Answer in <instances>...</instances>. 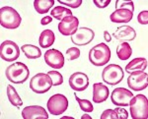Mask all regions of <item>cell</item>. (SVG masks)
I'll list each match as a JSON object with an SVG mask.
<instances>
[{
  "label": "cell",
  "instance_id": "6da1fadb",
  "mask_svg": "<svg viewBox=\"0 0 148 119\" xmlns=\"http://www.w3.org/2000/svg\"><path fill=\"white\" fill-rule=\"evenodd\" d=\"M5 75L7 79L13 84H23L28 80L30 71L26 64L15 62L6 68Z\"/></svg>",
  "mask_w": 148,
  "mask_h": 119
},
{
  "label": "cell",
  "instance_id": "7a4b0ae2",
  "mask_svg": "<svg viewBox=\"0 0 148 119\" xmlns=\"http://www.w3.org/2000/svg\"><path fill=\"white\" fill-rule=\"evenodd\" d=\"M111 50L104 42L92 47L89 51V60L95 66H104L110 61Z\"/></svg>",
  "mask_w": 148,
  "mask_h": 119
},
{
  "label": "cell",
  "instance_id": "3957f363",
  "mask_svg": "<svg viewBox=\"0 0 148 119\" xmlns=\"http://www.w3.org/2000/svg\"><path fill=\"white\" fill-rule=\"evenodd\" d=\"M20 15L14 8L4 6L0 9V24L3 28L9 30H15L21 25Z\"/></svg>",
  "mask_w": 148,
  "mask_h": 119
},
{
  "label": "cell",
  "instance_id": "277c9868",
  "mask_svg": "<svg viewBox=\"0 0 148 119\" xmlns=\"http://www.w3.org/2000/svg\"><path fill=\"white\" fill-rule=\"evenodd\" d=\"M128 105L130 106V115L133 119H147L148 101L144 95L133 97Z\"/></svg>",
  "mask_w": 148,
  "mask_h": 119
},
{
  "label": "cell",
  "instance_id": "5b68a950",
  "mask_svg": "<svg viewBox=\"0 0 148 119\" xmlns=\"http://www.w3.org/2000/svg\"><path fill=\"white\" fill-rule=\"evenodd\" d=\"M52 87V82L49 74L38 73L30 81V88L36 94H45Z\"/></svg>",
  "mask_w": 148,
  "mask_h": 119
},
{
  "label": "cell",
  "instance_id": "8992f818",
  "mask_svg": "<svg viewBox=\"0 0 148 119\" xmlns=\"http://www.w3.org/2000/svg\"><path fill=\"white\" fill-rule=\"evenodd\" d=\"M102 79L106 84L118 85L123 79V71L120 65L110 64L102 72Z\"/></svg>",
  "mask_w": 148,
  "mask_h": 119
},
{
  "label": "cell",
  "instance_id": "52a82bcc",
  "mask_svg": "<svg viewBox=\"0 0 148 119\" xmlns=\"http://www.w3.org/2000/svg\"><path fill=\"white\" fill-rule=\"evenodd\" d=\"M47 105L51 115H61L68 107V99L63 95L56 94L49 97Z\"/></svg>",
  "mask_w": 148,
  "mask_h": 119
},
{
  "label": "cell",
  "instance_id": "ba28073f",
  "mask_svg": "<svg viewBox=\"0 0 148 119\" xmlns=\"http://www.w3.org/2000/svg\"><path fill=\"white\" fill-rule=\"evenodd\" d=\"M147 78L148 75L144 71H134L128 76L127 85L132 91L140 92L147 88Z\"/></svg>",
  "mask_w": 148,
  "mask_h": 119
},
{
  "label": "cell",
  "instance_id": "9c48e42d",
  "mask_svg": "<svg viewBox=\"0 0 148 119\" xmlns=\"http://www.w3.org/2000/svg\"><path fill=\"white\" fill-rule=\"evenodd\" d=\"M0 56L7 62L17 60L20 56L19 46L14 41L5 40L0 44Z\"/></svg>",
  "mask_w": 148,
  "mask_h": 119
},
{
  "label": "cell",
  "instance_id": "30bf717a",
  "mask_svg": "<svg viewBox=\"0 0 148 119\" xmlns=\"http://www.w3.org/2000/svg\"><path fill=\"white\" fill-rule=\"evenodd\" d=\"M133 94L125 88H116L112 92V102L116 106H128Z\"/></svg>",
  "mask_w": 148,
  "mask_h": 119
},
{
  "label": "cell",
  "instance_id": "8fae6325",
  "mask_svg": "<svg viewBox=\"0 0 148 119\" xmlns=\"http://www.w3.org/2000/svg\"><path fill=\"white\" fill-rule=\"evenodd\" d=\"M95 37L94 31L89 28H80L71 35V41L76 46H86L90 44Z\"/></svg>",
  "mask_w": 148,
  "mask_h": 119
},
{
  "label": "cell",
  "instance_id": "7c38bea8",
  "mask_svg": "<svg viewBox=\"0 0 148 119\" xmlns=\"http://www.w3.org/2000/svg\"><path fill=\"white\" fill-rule=\"evenodd\" d=\"M69 86L75 92H83L89 86V79L86 74L82 72H75L69 78Z\"/></svg>",
  "mask_w": 148,
  "mask_h": 119
},
{
  "label": "cell",
  "instance_id": "4fadbf2b",
  "mask_svg": "<svg viewBox=\"0 0 148 119\" xmlns=\"http://www.w3.org/2000/svg\"><path fill=\"white\" fill-rule=\"evenodd\" d=\"M79 21L74 16H68L58 24V31L63 35H72L78 30Z\"/></svg>",
  "mask_w": 148,
  "mask_h": 119
},
{
  "label": "cell",
  "instance_id": "5bb4252c",
  "mask_svg": "<svg viewBox=\"0 0 148 119\" xmlns=\"http://www.w3.org/2000/svg\"><path fill=\"white\" fill-rule=\"evenodd\" d=\"M45 61L49 66L54 69H60L64 66V56L59 50L49 49L45 53Z\"/></svg>",
  "mask_w": 148,
  "mask_h": 119
},
{
  "label": "cell",
  "instance_id": "9a60e30c",
  "mask_svg": "<svg viewBox=\"0 0 148 119\" xmlns=\"http://www.w3.org/2000/svg\"><path fill=\"white\" fill-rule=\"evenodd\" d=\"M22 117L24 119H47L49 114L46 109L40 105H30L23 109Z\"/></svg>",
  "mask_w": 148,
  "mask_h": 119
},
{
  "label": "cell",
  "instance_id": "2e32d148",
  "mask_svg": "<svg viewBox=\"0 0 148 119\" xmlns=\"http://www.w3.org/2000/svg\"><path fill=\"white\" fill-rule=\"evenodd\" d=\"M110 92L108 87L101 83H96L93 85V101L95 103H101L107 101Z\"/></svg>",
  "mask_w": 148,
  "mask_h": 119
},
{
  "label": "cell",
  "instance_id": "e0dca14e",
  "mask_svg": "<svg viewBox=\"0 0 148 119\" xmlns=\"http://www.w3.org/2000/svg\"><path fill=\"white\" fill-rule=\"evenodd\" d=\"M113 37L119 40H125V41H131L135 39L136 33L132 28L130 26H123L116 29V31L114 33Z\"/></svg>",
  "mask_w": 148,
  "mask_h": 119
},
{
  "label": "cell",
  "instance_id": "ac0fdd59",
  "mask_svg": "<svg viewBox=\"0 0 148 119\" xmlns=\"http://www.w3.org/2000/svg\"><path fill=\"white\" fill-rule=\"evenodd\" d=\"M133 17V13L126 9H119L111 14L110 19L113 23H128Z\"/></svg>",
  "mask_w": 148,
  "mask_h": 119
},
{
  "label": "cell",
  "instance_id": "d6986e66",
  "mask_svg": "<svg viewBox=\"0 0 148 119\" xmlns=\"http://www.w3.org/2000/svg\"><path fill=\"white\" fill-rule=\"evenodd\" d=\"M147 68V59L134 58L125 66V71L127 73H132L134 71H144Z\"/></svg>",
  "mask_w": 148,
  "mask_h": 119
},
{
  "label": "cell",
  "instance_id": "ffe728a7",
  "mask_svg": "<svg viewBox=\"0 0 148 119\" xmlns=\"http://www.w3.org/2000/svg\"><path fill=\"white\" fill-rule=\"evenodd\" d=\"M54 39H56V37H54L53 32L51 30H45L40 35L39 44L42 48H47L53 44Z\"/></svg>",
  "mask_w": 148,
  "mask_h": 119
},
{
  "label": "cell",
  "instance_id": "44dd1931",
  "mask_svg": "<svg viewBox=\"0 0 148 119\" xmlns=\"http://www.w3.org/2000/svg\"><path fill=\"white\" fill-rule=\"evenodd\" d=\"M21 50L24 52L25 56L28 59H37L42 56V52L39 47L33 46V44H24L21 47Z\"/></svg>",
  "mask_w": 148,
  "mask_h": 119
},
{
  "label": "cell",
  "instance_id": "7402d4cb",
  "mask_svg": "<svg viewBox=\"0 0 148 119\" xmlns=\"http://www.w3.org/2000/svg\"><path fill=\"white\" fill-rule=\"evenodd\" d=\"M54 5V0H35V10L39 14H46Z\"/></svg>",
  "mask_w": 148,
  "mask_h": 119
},
{
  "label": "cell",
  "instance_id": "603a6c76",
  "mask_svg": "<svg viewBox=\"0 0 148 119\" xmlns=\"http://www.w3.org/2000/svg\"><path fill=\"white\" fill-rule=\"evenodd\" d=\"M132 54L131 47L127 42H121L116 47V55L121 60H127Z\"/></svg>",
  "mask_w": 148,
  "mask_h": 119
},
{
  "label": "cell",
  "instance_id": "cb8c5ba5",
  "mask_svg": "<svg viewBox=\"0 0 148 119\" xmlns=\"http://www.w3.org/2000/svg\"><path fill=\"white\" fill-rule=\"evenodd\" d=\"M7 97H8L9 101L13 104L14 106H17L19 108V106L23 105V101L21 99L20 96L18 95V92H16L15 88L11 85L7 86Z\"/></svg>",
  "mask_w": 148,
  "mask_h": 119
},
{
  "label": "cell",
  "instance_id": "d4e9b609",
  "mask_svg": "<svg viewBox=\"0 0 148 119\" xmlns=\"http://www.w3.org/2000/svg\"><path fill=\"white\" fill-rule=\"evenodd\" d=\"M51 15L53 18H56L58 21H62L64 18L68 17V16H72V12L69 9L65 8L62 6H56L51 12Z\"/></svg>",
  "mask_w": 148,
  "mask_h": 119
},
{
  "label": "cell",
  "instance_id": "484cf974",
  "mask_svg": "<svg viewBox=\"0 0 148 119\" xmlns=\"http://www.w3.org/2000/svg\"><path fill=\"white\" fill-rule=\"evenodd\" d=\"M74 96H75L76 101H77L78 103H79L80 108L82 109L83 111H85V112H92L94 108H93V105H92L91 102L88 101V99H79V97L76 96V94H74Z\"/></svg>",
  "mask_w": 148,
  "mask_h": 119
},
{
  "label": "cell",
  "instance_id": "4316f807",
  "mask_svg": "<svg viewBox=\"0 0 148 119\" xmlns=\"http://www.w3.org/2000/svg\"><path fill=\"white\" fill-rule=\"evenodd\" d=\"M49 76L51 77V82H52V86H59L63 83V77L59 72L57 71H49Z\"/></svg>",
  "mask_w": 148,
  "mask_h": 119
},
{
  "label": "cell",
  "instance_id": "83f0119b",
  "mask_svg": "<svg viewBox=\"0 0 148 119\" xmlns=\"http://www.w3.org/2000/svg\"><path fill=\"white\" fill-rule=\"evenodd\" d=\"M116 10L119 9H126V10H130V12L134 11V5H133V2L132 1H121V0H118L116 2Z\"/></svg>",
  "mask_w": 148,
  "mask_h": 119
},
{
  "label": "cell",
  "instance_id": "f1b7e54d",
  "mask_svg": "<svg viewBox=\"0 0 148 119\" xmlns=\"http://www.w3.org/2000/svg\"><path fill=\"white\" fill-rule=\"evenodd\" d=\"M66 55L68 57V60H75L80 56V50L77 47H70L66 51Z\"/></svg>",
  "mask_w": 148,
  "mask_h": 119
},
{
  "label": "cell",
  "instance_id": "f546056e",
  "mask_svg": "<svg viewBox=\"0 0 148 119\" xmlns=\"http://www.w3.org/2000/svg\"><path fill=\"white\" fill-rule=\"evenodd\" d=\"M58 2L61 4H63V5L71 7V8H78V7L82 4V0H66V1L58 0Z\"/></svg>",
  "mask_w": 148,
  "mask_h": 119
},
{
  "label": "cell",
  "instance_id": "4dcf8cb0",
  "mask_svg": "<svg viewBox=\"0 0 148 119\" xmlns=\"http://www.w3.org/2000/svg\"><path fill=\"white\" fill-rule=\"evenodd\" d=\"M101 119H118L116 111L113 109H106L104 112L102 113Z\"/></svg>",
  "mask_w": 148,
  "mask_h": 119
},
{
  "label": "cell",
  "instance_id": "1f68e13d",
  "mask_svg": "<svg viewBox=\"0 0 148 119\" xmlns=\"http://www.w3.org/2000/svg\"><path fill=\"white\" fill-rule=\"evenodd\" d=\"M137 22L141 25H147L148 24V11H142L139 13L137 17Z\"/></svg>",
  "mask_w": 148,
  "mask_h": 119
},
{
  "label": "cell",
  "instance_id": "d6a6232c",
  "mask_svg": "<svg viewBox=\"0 0 148 119\" xmlns=\"http://www.w3.org/2000/svg\"><path fill=\"white\" fill-rule=\"evenodd\" d=\"M116 111V115H118V119H127L128 118V112L123 107H116L114 109Z\"/></svg>",
  "mask_w": 148,
  "mask_h": 119
},
{
  "label": "cell",
  "instance_id": "836d02e7",
  "mask_svg": "<svg viewBox=\"0 0 148 119\" xmlns=\"http://www.w3.org/2000/svg\"><path fill=\"white\" fill-rule=\"evenodd\" d=\"M111 3V0H94V4L98 8H106Z\"/></svg>",
  "mask_w": 148,
  "mask_h": 119
},
{
  "label": "cell",
  "instance_id": "e575fe53",
  "mask_svg": "<svg viewBox=\"0 0 148 119\" xmlns=\"http://www.w3.org/2000/svg\"><path fill=\"white\" fill-rule=\"evenodd\" d=\"M51 22H52V18H51V16H46V17L42 18V20H40V24H42V26L49 25V24H51Z\"/></svg>",
  "mask_w": 148,
  "mask_h": 119
},
{
  "label": "cell",
  "instance_id": "d590c367",
  "mask_svg": "<svg viewBox=\"0 0 148 119\" xmlns=\"http://www.w3.org/2000/svg\"><path fill=\"white\" fill-rule=\"evenodd\" d=\"M104 39H106L107 42H110L112 40V37H111V35L109 34L108 31H105L104 32Z\"/></svg>",
  "mask_w": 148,
  "mask_h": 119
},
{
  "label": "cell",
  "instance_id": "8d00e7d4",
  "mask_svg": "<svg viewBox=\"0 0 148 119\" xmlns=\"http://www.w3.org/2000/svg\"><path fill=\"white\" fill-rule=\"evenodd\" d=\"M85 118H87V119H92L91 116L88 115V114H84V115H82V117H81V119H85Z\"/></svg>",
  "mask_w": 148,
  "mask_h": 119
}]
</instances>
